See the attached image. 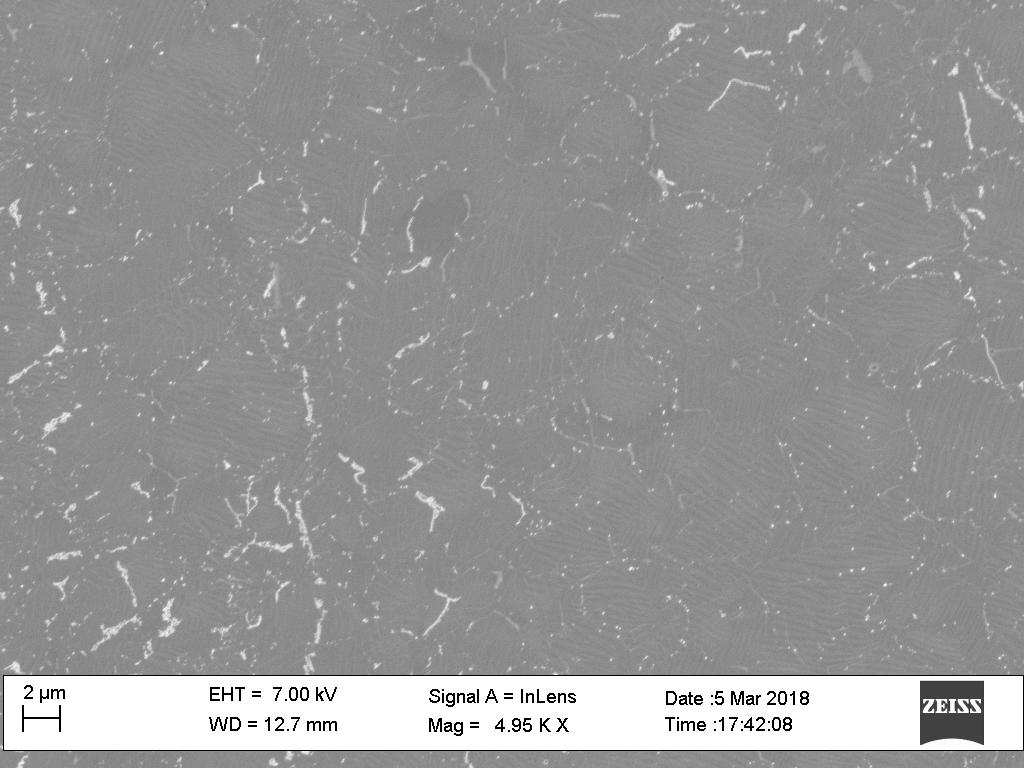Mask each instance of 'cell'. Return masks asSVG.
Returning a JSON list of instances; mask_svg holds the SVG:
<instances>
[{
  "mask_svg": "<svg viewBox=\"0 0 1024 768\" xmlns=\"http://www.w3.org/2000/svg\"><path fill=\"white\" fill-rule=\"evenodd\" d=\"M494 100L508 158L518 165H534L562 158V142L569 121L541 111L504 81Z\"/></svg>",
  "mask_w": 1024,
  "mask_h": 768,
  "instance_id": "3957f363",
  "label": "cell"
},
{
  "mask_svg": "<svg viewBox=\"0 0 1024 768\" xmlns=\"http://www.w3.org/2000/svg\"><path fill=\"white\" fill-rule=\"evenodd\" d=\"M490 93L485 81L470 66L428 67L403 118L455 115Z\"/></svg>",
  "mask_w": 1024,
  "mask_h": 768,
  "instance_id": "277c9868",
  "label": "cell"
},
{
  "mask_svg": "<svg viewBox=\"0 0 1024 768\" xmlns=\"http://www.w3.org/2000/svg\"><path fill=\"white\" fill-rule=\"evenodd\" d=\"M505 159L509 158L496 113L485 122L459 127L449 139L440 163L470 175Z\"/></svg>",
  "mask_w": 1024,
  "mask_h": 768,
  "instance_id": "5b68a950",
  "label": "cell"
},
{
  "mask_svg": "<svg viewBox=\"0 0 1024 768\" xmlns=\"http://www.w3.org/2000/svg\"><path fill=\"white\" fill-rule=\"evenodd\" d=\"M248 97V130L272 147L297 146L324 115L332 77L305 39L281 48Z\"/></svg>",
  "mask_w": 1024,
  "mask_h": 768,
  "instance_id": "6da1fadb",
  "label": "cell"
},
{
  "mask_svg": "<svg viewBox=\"0 0 1024 768\" xmlns=\"http://www.w3.org/2000/svg\"><path fill=\"white\" fill-rule=\"evenodd\" d=\"M603 81L602 68L572 60L549 61L504 78L532 105L570 123L603 91Z\"/></svg>",
  "mask_w": 1024,
  "mask_h": 768,
  "instance_id": "7a4b0ae2",
  "label": "cell"
}]
</instances>
